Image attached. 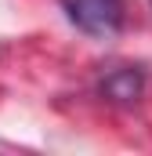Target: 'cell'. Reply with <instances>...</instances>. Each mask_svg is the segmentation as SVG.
Wrapping results in <instances>:
<instances>
[{
    "label": "cell",
    "mask_w": 152,
    "mask_h": 156,
    "mask_svg": "<svg viewBox=\"0 0 152 156\" xmlns=\"http://www.w3.org/2000/svg\"><path fill=\"white\" fill-rule=\"evenodd\" d=\"M58 4L69 15V22L87 37L109 40L123 26V0H58Z\"/></svg>",
    "instance_id": "6da1fadb"
},
{
    "label": "cell",
    "mask_w": 152,
    "mask_h": 156,
    "mask_svg": "<svg viewBox=\"0 0 152 156\" xmlns=\"http://www.w3.org/2000/svg\"><path fill=\"white\" fill-rule=\"evenodd\" d=\"M141 87H145V80H141V73L134 66H116V69H109L102 76V91L112 102H138Z\"/></svg>",
    "instance_id": "7a4b0ae2"
}]
</instances>
